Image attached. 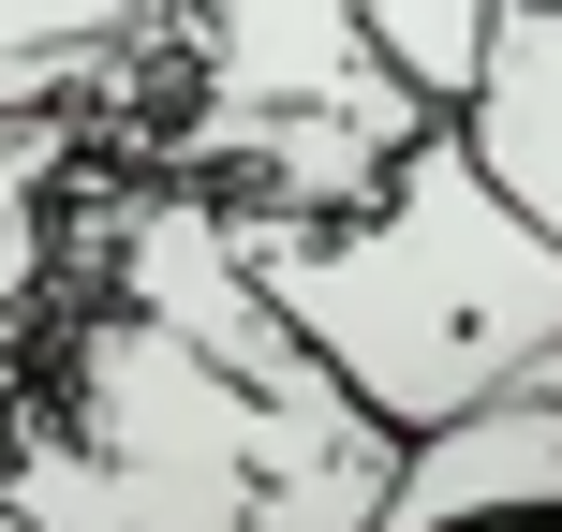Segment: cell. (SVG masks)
I'll return each instance as SVG.
<instances>
[{
    "instance_id": "obj_7",
    "label": "cell",
    "mask_w": 562,
    "mask_h": 532,
    "mask_svg": "<svg viewBox=\"0 0 562 532\" xmlns=\"http://www.w3.org/2000/svg\"><path fill=\"white\" fill-rule=\"evenodd\" d=\"M134 30H164L148 0H0V59H119Z\"/></svg>"
},
{
    "instance_id": "obj_6",
    "label": "cell",
    "mask_w": 562,
    "mask_h": 532,
    "mask_svg": "<svg viewBox=\"0 0 562 532\" xmlns=\"http://www.w3.org/2000/svg\"><path fill=\"white\" fill-rule=\"evenodd\" d=\"M356 30L385 45V75L415 89L429 118H459V104H474V75H488V30H504V0H356Z\"/></svg>"
},
{
    "instance_id": "obj_3",
    "label": "cell",
    "mask_w": 562,
    "mask_h": 532,
    "mask_svg": "<svg viewBox=\"0 0 562 532\" xmlns=\"http://www.w3.org/2000/svg\"><path fill=\"white\" fill-rule=\"evenodd\" d=\"M178 134H281V118H340V134H429V104L385 75V45L356 30V0H178Z\"/></svg>"
},
{
    "instance_id": "obj_5",
    "label": "cell",
    "mask_w": 562,
    "mask_h": 532,
    "mask_svg": "<svg viewBox=\"0 0 562 532\" xmlns=\"http://www.w3.org/2000/svg\"><path fill=\"white\" fill-rule=\"evenodd\" d=\"M459 148H474L488 193L562 252V0H504L488 75H474V104H459Z\"/></svg>"
},
{
    "instance_id": "obj_4",
    "label": "cell",
    "mask_w": 562,
    "mask_h": 532,
    "mask_svg": "<svg viewBox=\"0 0 562 532\" xmlns=\"http://www.w3.org/2000/svg\"><path fill=\"white\" fill-rule=\"evenodd\" d=\"M370 532H562V399H504L474 429L400 444V488Z\"/></svg>"
},
{
    "instance_id": "obj_1",
    "label": "cell",
    "mask_w": 562,
    "mask_h": 532,
    "mask_svg": "<svg viewBox=\"0 0 562 532\" xmlns=\"http://www.w3.org/2000/svg\"><path fill=\"white\" fill-rule=\"evenodd\" d=\"M400 444L340 385H237L193 340L89 310L45 385H0V503L30 532H370Z\"/></svg>"
},
{
    "instance_id": "obj_2",
    "label": "cell",
    "mask_w": 562,
    "mask_h": 532,
    "mask_svg": "<svg viewBox=\"0 0 562 532\" xmlns=\"http://www.w3.org/2000/svg\"><path fill=\"white\" fill-rule=\"evenodd\" d=\"M237 252H252L267 310L296 326V355L385 444L474 429L504 399H562V252L488 193L459 118L415 134V163L356 223H237Z\"/></svg>"
},
{
    "instance_id": "obj_8",
    "label": "cell",
    "mask_w": 562,
    "mask_h": 532,
    "mask_svg": "<svg viewBox=\"0 0 562 532\" xmlns=\"http://www.w3.org/2000/svg\"><path fill=\"white\" fill-rule=\"evenodd\" d=\"M0 532H30V518H15V503H0Z\"/></svg>"
}]
</instances>
